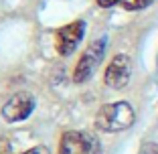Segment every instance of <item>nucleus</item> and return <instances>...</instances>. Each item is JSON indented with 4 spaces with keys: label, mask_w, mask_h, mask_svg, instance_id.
Here are the masks:
<instances>
[{
    "label": "nucleus",
    "mask_w": 158,
    "mask_h": 154,
    "mask_svg": "<svg viewBox=\"0 0 158 154\" xmlns=\"http://www.w3.org/2000/svg\"><path fill=\"white\" fill-rule=\"evenodd\" d=\"M134 110L130 103L116 102V103H106L95 116V126L103 132H122L134 124Z\"/></svg>",
    "instance_id": "nucleus-1"
},
{
    "label": "nucleus",
    "mask_w": 158,
    "mask_h": 154,
    "mask_svg": "<svg viewBox=\"0 0 158 154\" xmlns=\"http://www.w3.org/2000/svg\"><path fill=\"white\" fill-rule=\"evenodd\" d=\"M103 53H106V39H98V41H93L85 49V53L81 55L77 67H75V73H73L75 83H83L95 73V69L99 67V63L103 59Z\"/></svg>",
    "instance_id": "nucleus-2"
},
{
    "label": "nucleus",
    "mask_w": 158,
    "mask_h": 154,
    "mask_svg": "<svg viewBox=\"0 0 158 154\" xmlns=\"http://www.w3.org/2000/svg\"><path fill=\"white\" fill-rule=\"evenodd\" d=\"M98 140L85 132H65L59 144V154H95Z\"/></svg>",
    "instance_id": "nucleus-3"
},
{
    "label": "nucleus",
    "mask_w": 158,
    "mask_h": 154,
    "mask_svg": "<svg viewBox=\"0 0 158 154\" xmlns=\"http://www.w3.org/2000/svg\"><path fill=\"white\" fill-rule=\"evenodd\" d=\"M33 110H35V98L27 91H19L2 106V116L6 122H20L27 120Z\"/></svg>",
    "instance_id": "nucleus-4"
},
{
    "label": "nucleus",
    "mask_w": 158,
    "mask_h": 154,
    "mask_svg": "<svg viewBox=\"0 0 158 154\" xmlns=\"http://www.w3.org/2000/svg\"><path fill=\"white\" fill-rule=\"evenodd\" d=\"M83 33H85V23L83 20H75V23L59 28V33H57V43H55L57 53L63 55V57L71 55V53L77 49V45L81 43Z\"/></svg>",
    "instance_id": "nucleus-5"
},
{
    "label": "nucleus",
    "mask_w": 158,
    "mask_h": 154,
    "mask_svg": "<svg viewBox=\"0 0 158 154\" xmlns=\"http://www.w3.org/2000/svg\"><path fill=\"white\" fill-rule=\"evenodd\" d=\"M130 75H132L130 57L118 55L112 59L110 67L106 69V83L114 89H124L128 85V81H130Z\"/></svg>",
    "instance_id": "nucleus-6"
},
{
    "label": "nucleus",
    "mask_w": 158,
    "mask_h": 154,
    "mask_svg": "<svg viewBox=\"0 0 158 154\" xmlns=\"http://www.w3.org/2000/svg\"><path fill=\"white\" fill-rule=\"evenodd\" d=\"M154 0H122L124 8L128 10H140V8H146L148 4H152Z\"/></svg>",
    "instance_id": "nucleus-7"
},
{
    "label": "nucleus",
    "mask_w": 158,
    "mask_h": 154,
    "mask_svg": "<svg viewBox=\"0 0 158 154\" xmlns=\"http://www.w3.org/2000/svg\"><path fill=\"white\" fill-rule=\"evenodd\" d=\"M140 154H158V144H154V142H146V144L142 146V150H140Z\"/></svg>",
    "instance_id": "nucleus-8"
},
{
    "label": "nucleus",
    "mask_w": 158,
    "mask_h": 154,
    "mask_svg": "<svg viewBox=\"0 0 158 154\" xmlns=\"http://www.w3.org/2000/svg\"><path fill=\"white\" fill-rule=\"evenodd\" d=\"M23 154H51V152H49L45 146H35V148L27 150V152H23Z\"/></svg>",
    "instance_id": "nucleus-9"
},
{
    "label": "nucleus",
    "mask_w": 158,
    "mask_h": 154,
    "mask_svg": "<svg viewBox=\"0 0 158 154\" xmlns=\"http://www.w3.org/2000/svg\"><path fill=\"white\" fill-rule=\"evenodd\" d=\"M120 0H98V4L99 6H103V8H110V6H114V4H118Z\"/></svg>",
    "instance_id": "nucleus-10"
}]
</instances>
